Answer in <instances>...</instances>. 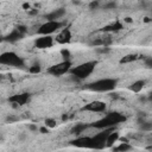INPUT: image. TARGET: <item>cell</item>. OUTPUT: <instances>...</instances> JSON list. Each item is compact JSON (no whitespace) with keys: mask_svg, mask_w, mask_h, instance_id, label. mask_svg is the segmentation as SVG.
Wrapping results in <instances>:
<instances>
[{"mask_svg":"<svg viewBox=\"0 0 152 152\" xmlns=\"http://www.w3.org/2000/svg\"><path fill=\"white\" fill-rule=\"evenodd\" d=\"M124 121H126L125 115H122L119 112H112V113H108L107 115H104L103 118H101L100 120L94 121L90 126L99 128V129H104V128H112Z\"/></svg>","mask_w":152,"mask_h":152,"instance_id":"cell-1","label":"cell"},{"mask_svg":"<svg viewBox=\"0 0 152 152\" xmlns=\"http://www.w3.org/2000/svg\"><path fill=\"white\" fill-rule=\"evenodd\" d=\"M118 86V80L116 78H101L97 81H94L89 84H87V88L91 91H97V93H107L112 91L116 88Z\"/></svg>","mask_w":152,"mask_h":152,"instance_id":"cell-2","label":"cell"},{"mask_svg":"<svg viewBox=\"0 0 152 152\" xmlns=\"http://www.w3.org/2000/svg\"><path fill=\"white\" fill-rule=\"evenodd\" d=\"M95 66H96V61H89V62L78 64L76 66H72L69 72L78 80H86L93 74V71L95 70Z\"/></svg>","mask_w":152,"mask_h":152,"instance_id":"cell-3","label":"cell"},{"mask_svg":"<svg viewBox=\"0 0 152 152\" xmlns=\"http://www.w3.org/2000/svg\"><path fill=\"white\" fill-rule=\"evenodd\" d=\"M0 63L4 65H10L14 68H23L24 66V61L21 57H19L15 52L12 51H6L1 53L0 56Z\"/></svg>","mask_w":152,"mask_h":152,"instance_id":"cell-4","label":"cell"},{"mask_svg":"<svg viewBox=\"0 0 152 152\" xmlns=\"http://www.w3.org/2000/svg\"><path fill=\"white\" fill-rule=\"evenodd\" d=\"M71 69V62L70 61H62L61 63H57L48 69V72L52 76H62L66 72H69Z\"/></svg>","mask_w":152,"mask_h":152,"instance_id":"cell-5","label":"cell"},{"mask_svg":"<svg viewBox=\"0 0 152 152\" xmlns=\"http://www.w3.org/2000/svg\"><path fill=\"white\" fill-rule=\"evenodd\" d=\"M113 131V127L112 128H104L101 133H97L96 135L91 137L93 139V148L95 150H101L106 146L107 144V138L109 135V133Z\"/></svg>","mask_w":152,"mask_h":152,"instance_id":"cell-6","label":"cell"},{"mask_svg":"<svg viewBox=\"0 0 152 152\" xmlns=\"http://www.w3.org/2000/svg\"><path fill=\"white\" fill-rule=\"evenodd\" d=\"M63 26V24L58 20H48L46 23L42 24L38 28V33L39 34H51L53 32H56L58 28H61Z\"/></svg>","mask_w":152,"mask_h":152,"instance_id":"cell-7","label":"cell"},{"mask_svg":"<svg viewBox=\"0 0 152 152\" xmlns=\"http://www.w3.org/2000/svg\"><path fill=\"white\" fill-rule=\"evenodd\" d=\"M106 108H107V106H106L104 102L95 100V101H91V102L87 103L86 106H83L82 110L93 112V113H103V112H106Z\"/></svg>","mask_w":152,"mask_h":152,"instance_id":"cell-8","label":"cell"},{"mask_svg":"<svg viewBox=\"0 0 152 152\" xmlns=\"http://www.w3.org/2000/svg\"><path fill=\"white\" fill-rule=\"evenodd\" d=\"M25 32H26V28H25L24 26H17L15 28H13V30L5 37V40H7V42H10V43H15V42L20 40V39L24 37Z\"/></svg>","mask_w":152,"mask_h":152,"instance_id":"cell-9","label":"cell"},{"mask_svg":"<svg viewBox=\"0 0 152 152\" xmlns=\"http://www.w3.org/2000/svg\"><path fill=\"white\" fill-rule=\"evenodd\" d=\"M52 44H53V38L50 34H42L34 40V46L38 49H48L51 48Z\"/></svg>","mask_w":152,"mask_h":152,"instance_id":"cell-10","label":"cell"},{"mask_svg":"<svg viewBox=\"0 0 152 152\" xmlns=\"http://www.w3.org/2000/svg\"><path fill=\"white\" fill-rule=\"evenodd\" d=\"M71 145L80 148H93V139L91 137H80L71 141Z\"/></svg>","mask_w":152,"mask_h":152,"instance_id":"cell-11","label":"cell"},{"mask_svg":"<svg viewBox=\"0 0 152 152\" xmlns=\"http://www.w3.org/2000/svg\"><path fill=\"white\" fill-rule=\"evenodd\" d=\"M10 102L18 104V106H24L30 101V94L28 93H21V94H15L8 99Z\"/></svg>","mask_w":152,"mask_h":152,"instance_id":"cell-12","label":"cell"},{"mask_svg":"<svg viewBox=\"0 0 152 152\" xmlns=\"http://www.w3.org/2000/svg\"><path fill=\"white\" fill-rule=\"evenodd\" d=\"M71 32L69 28H63L56 37V42L58 44H68L71 40Z\"/></svg>","mask_w":152,"mask_h":152,"instance_id":"cell-13","label":"cell"},{"mask_svg":"<svg viewBox=\"0 0 152 152\" xmlns=\"http://www.w3.org/2000/svg\"><path fill=\"white\" fill-rule=\"evenodd\" d=\"M64 14H65V10H64L63 7H61V8H57V10H55V11H52L51 13L46 14L45 18H46L48 20H58V19H61Z\"/></svg>","mask_w":152,"mask_h":152,"instance_id":"cell-14","label":"cell"},{"mask_svg":"<svg viewBox=\"0 0 152 152\" xmlns=\"http://www.w3.org/2000/svg\"><path fill=\"white\" fill-rule=\"evenodd\" d=\"M144 86H145V81H144V80H138V81L133 82V83L128 87V89H129L131 91H133V93H140V91L142 90Z\"/></svg>","mask_w":152,"mask_h":152,"instance_id":"cell-15","label":"cell"},{"mask_svg":"<svg viewBox=\"0 0 152 152\" xmlns=\"http://www.w3.org/2000/svg\"><path fill=\"white\" fill-rule=\"evenodd\" d=\"M122 28V24L120 21H115L110 25H107L103 27V31H107V32H116V31H120Z\"/></svg>","mask_w":152,"mask_h":152,"instance_id":"cell-16","label":"cell"},{"mask_svg":"<svg viewBox=\"0 0 152 152\" xmlns=\"http://www.w3.org/2000/svg\"><path fill=\"white\" fill-rule=\"evenodd\" d=\"M88 128V125L87 124H83V122H80V124H76L72 128H71V133L75 134V135H80L84 129Z\"/></svg>","mask_w":152,"mask_h":152,"instance_id":"cell-17","label":"cell"},{"mask_svg":"<svg viewBox=\"0 0 152 152\" xmlns=\"http://www.w3.org/2000/svg\"><path fill=\"white\" fill-rule=\"evenodd\" d=\"M135 59H138V55H135V53H128V55L124 56V57L119 61V63H120V64H127V63L134 62Z\"/></svg>","mask_w":152,"mask_h":152,"instance_id":"cell-18","label":"cell"},{"mask_svg":"<svg viewBox=\"0 0 152 152\" xmlns=\"http://www.w3.org/2000/svg\"><path fill=\"white\" fill-rule=\"evenodd\" d=\"M118 139H119V133L113 129V131L109 133L108 138H107V144H106V146H112L114 142H116Z\"/></svg>","mask_w":152,"mask_h":152,"instance_id":"cell-19","label":"cell"},{"mask_svg":"<svg viewBox=\"0 0 152 152\" xmlns=\"http://www.w3.org/2000/svg\"><path fill=\"white\" fill-rule=\"evenodd\" d=\"M131 148H132V146H131L129 144L122 142V144H120L118 147H115L114 150H115V151H128V150H131Z\"/></svg>","mask_w":152,"mask_h":152,"instance_id":"cell-20","label":"cell"},{"mask_svg":"<svg viewBox=\"0 0 152 152\" xmlns=\"http://www.w3.org/2000/svg\"><path fill=\"white\" fill-rule=\"evenodd\" d=\"M140 128L142 131H151L152 129V122H148V121H142L140 124Z\"/></svg>","mask_w":152,"mask_h":152,"instance_id":"cell-21","label":"cell"},{"mask_svg":"<svg viewBox=\"0 0 152 152\" xmlns=\"http://www.w3.org/2000/svg\"><path fill=\"white\" fill-rule=\"evenodd\" d=\"M61 53H62L63 61H70V59H69V58H70V52H69L66 49H63V50L61 51Z\"/></svg>","mask_w":152,"mask_h":152,"instance_id":"cell-22","label":"cell"},{"mask_svg":"<svg viewBox=\"0 0 152 152\" xmlns=\"http://www.w3.org/2000/svg\"><path fill=\"white\" fill-rule=\"evenodd\" d=\"M28 71L32 72V74H38V72L40 71V65H39V64H34V65H32V66L28 69Z\"/></svg>","mask_w":152,"mask_h":152,"instance_id":"cell-23","label":"cell"},{"mask_svg":"<svg viewBox=\"0 0 152 152\" xmlns=\"http://www.w3.org/2000/svg\"><path fill=\"white\" fill-rule=\"evenodd\" d=\"M56 124H57V122H56L53 119H46V120H45V125H46V127L52 128V127L56 126Z\"/></svg>","mask_w":152,"mask_h":152,"instance_id":"cell-24","label":"cell"},{"mask_svg":"<svg viewBox=\"0 0 152 152\" xmlns=\"http://www.w3.org/2000/svg\"><path fill=\"white\" fill-rule=\"evenodd\" d=\"M115 7H116V2L115 1H109L103 6L104 10H110V8H115Z\"/></svg>","mask_w":152,"mask_h":152,"instance_id":"cell-25","label":"cell"},{"mask_svg":"<svg viewBox=\"0 0 152 152\" xmlns=\"http://www.w3.org/2000/svg\"><path fill=\"white\" fill-rule=\"evenodd\" d=\"M144 64H145V66H146V68L152 69V57H147V58H145Z\"/></svg>","mask_w":152,"mask_h":152,"instance_id":"cell-26","label":"cell"},{"mask_svg":"<svg viewBox=\"0 0 152 152\" xmlns=\"http://www.w3.org/2000/svg\"><path fill=\"white\" fill-rule=\"evenodd\" d=\"M99 5V0H94L91 4H90V8H94V7H97Z\"/></svg>","mask_w":152,"mask_h":152,"instance_id":"cell-27","label":"cell"},{"mask_svg":"<svg viewBox=\"0 0 152 152\" xmlns=\"http://www.w3.org/2000/svg\"><path fill=\"white\" fill-rule=\"evenodd\" d=\"M40 132H43V133H46V132H48V129H46V128H44V127H42V128H40Z\"/></svg>","mask_w":152,"mask_h":152,"instance_id":"cell-28","label":"cell"},{"mask_svg":"<svg viewBox=\"0 0 152 152\" xmlns=\"http://www.w3.org/2000/svg\"><path fill=\"white\" fill-rule=\"evenodd\" d=\"M148 100H150V101H152V91H151V93H150V95H148Z\"/></svg>","mask_w":152,"mask_h":152,"instance_id":"cell-29","label":"cell"}]
</instances>
